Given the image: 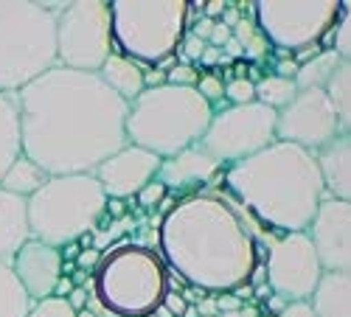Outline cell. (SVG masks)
<instances>
[{"label": "cell", "mask_w": 351, "mask_h": 317, "mask_svg": "<svg viewBox=\"0 0 351 317\" xmlns=\"http://www.w3.org/2000/svg\"><path fill=\"white\" fill-rule=\"evenodd\" d=\"M20 112V155L48 177L93 175L127 147L130 104L99 73L51 68L14 93Z\"/></svg>", "instance_id": "6da1fadb"}, {"label": "cell", "mask_w": 351, "mask_h": 317, "mask_svg": "<svg viewBox=\"0 0 351 317\" xmlns=\"http://www.w3.org/2000/svg\"><path fill=\"white\" fill-rule=\"evenodd\" d=\"M158 236L166 264L199 290H237L256 270V244L245 222L214 194H197L174 205Z\"/></svg>", "instance_id": "7a4b0ae2"}, {"label": "cell", "mask_w": 351, "mask_h": 317, "mask_svg": "<svg viewBox=\"0 0 351 317\" xmlns=\"http://www.w3.org/2000/svg\"><path fill=\"white\" fill-rule=\"evenodd\" d=\"M225 186L258 222L284 233L306 230L326 196L315 152L284 140H273L258 155L233 163Z\"/></svg>", "instance_id": "3957f363"}, {"label": "cell", "mask_w": 351, "mask_h": 317, "mask_svg": "<svg viewBox=\"0 0 351 317\" xmlns=\"http://www.w3.org/2000/svg\"><path fill=\"white\" fill-rule=\"evenodd\" d=\"M214 118V107L194 88L158 84L146 88L127 112V143L158 155L160 160L202 140Z\"/></svg>", "instance_id": "277c9868"}, {"label": "cell", "mask_w": 351, "mask_h": 317, "mask_svg": "<svg viewBox=\"0 0 351 317\" xmlns=\"http://www.w3.org/2000/svg\"><path fill=\"white\" fill-rule=\"evenodd\" d=\"M56 14L34 0H0V93L14 96L56 68Z\"/></svg>", "instance_id": "5b68a950"}, {"label": "cell", "mask_w": 351, "mask_h": 317, "mask_svg": "<svg viewBox=\"0 0 351 317\" xmlns=\"http://www.w3.org/2000/svg\"><path fill=\"white\" fill-rule=\"evenodd\" d=\"M93 290L115 317H149L169 295V275L160 255L149 247L119 244L99 255Z\"/></svg>", "instance_id": "8992f818"}, {"label": "cell", "mask_w": 351, "mask_h": 317, "mask_svg": "<svg viewBox=\"0 0 351 317\" xmlns=\"http://www.w3.org/2000/svg\"><path fill=\"white\" fill-rule=\"evenodd\" d=\"M32 239L51 247H65L84 236L101 219L107 194L93 175L48 177V183L25 199Z\"/></svg>", "instance_id": "52a82bcc"}, {"label": "cell", "mask_w": 351, "mask_h": 317, "mask_svg": "<svg viewBox=\"0 0 351 317\" xmlns=\"http://www.w3.org/2000/svg\"><path fill=\"white\" fill-rule=\"evenodd\" d=\"M189 6L183 0H115L110 3L112 45L132 62L169 60L186 34Z\"/></svg>", "instance_id": "ba28073f"}, {"label": "cell", "mask_w": 351, "mask_h": 317, "mask_svg": "<svg viewBox=\"0 0 351 317\" xmlns=\"http://www.w3.org/2000/svg\"><path fill=\"white\" fill-rule=\"evenodd\" d=\"M115 53L110 3L76 0L56 14V65L82 73H99Z\"/></svg>", "instance_id": "9c48e42d"}, {"label": "cell", "mask_w": 351, "mask_h": 317, "mask_svg": "<svg viewBox=\"0 0 351 317\" xmlns=\"http://www.w3.org/2000/svg\"><path fill=\"white\" fill-rule=\"evenodd\" d=\"M253 6L261 37L287 53L317 45L340 14L337 0H261Z\"/></svg>", "instance_id": "30bf717a"}, {"label": "cell", "mask_w": 351, "mask_h": 317, "mask_svg": "<svg viewBox=\"0 0 351 317\" xmlns=\"http://www.w3.org/2000/svg\"><path fill=\"white\" fill-rule=\"evenodd\" d=\"M276 118H278V112L258 101L230 104L214 112L199 147L217 163L247 160L258 155L261 149H267L276 140Z\"/></svg>", "instance_id": "8fae6325"}, {"label": "cell", "mask_w": 351, "mask_h": 317, "mask_svg": "<svg viewBox=\"0 0 351 317\" xmlns=\"http://www.w3.org/2000/svg\"><path fill=\"white\" fill-rule=\"evenodd\" d=\"M320 278H324V267L317 262V253L306 236V230L284 233L278 242L270 244L267 283L273 286V292L278 298H284L287 303L309 301L312 292L317 290Z\"/></svg>", "instance_id": "7c38bea8"}, {"label": "cell", "mask_w": 351, "mask_h": 317, "mask_svg": "<svg viewBox=\"0 0 351 317\" xmlns=\"http://www.w3.org/2000/svg\"><path fill=\"white\" fill-rule=\"evenodd\" d=\"M340 135L337 112L326 90H298L276 118V140L295 143L301 149L317 152Z\"/></svg>", "instance_id": "4fadbf2b"}, {"label": "cell", "mask_w": 351, "mask_h": 317, "mask_svg": "<svg viewBox=\"0 0 351 317\" xmlns=\"http://www.w3.org/2000/svg\"><path fill=\"white\" fill-rule=\"evenodd\" d=\"M306 236L317 253L324 272L351 275V205L324 196L315 219L306 227Z\"/></svg>", "instance_id": "5bb4252c"}, {"label": "cell", "mask_w": 351, "mask_h": 317, "mask_svg": "<svg viewBox=\"0 0 351 317\" xmlns=\"http://www.w3.org/2000/svg\"><path fill=\"white\" fill-rule=\"evenodd\" d=\"M158 168H160L158 155L127 143L124 149H119L112 157H107L93 171V177L99 180L107 199L110 196L112 199H127V196H138V191L143 186H149L158 177Z\"/></svg>", "instance_id": "9a60e30c"}, {"label": "cell", "mask_w": 351, "mask_h": 317, "mask_svg": "<svg viewBox=\"0 0 351 317\" xmlns=\"http://www.w3.org/2000/svg\"><path fill=\"white\" fill-rule=\"evenodd\" d=\"M9 267L17 275L28 301L40 303L51 298L62 281V250H56L45 242H37V239H28L14 253Z\"/></svg>", "instance_id": "2e32d148"}, {"label": "cell", "mask_w": 351, "mask_h": 317, "mask_svg": "<svg viewBox=\"0 0 351 317\" xmlns=\"http://www.w3.org/2000/svg\"><path fill=\"white\" fill-rule=\"evenodd\" d=\"M219 171V163L199 147H194L178 152L174 157H166L160 160V168H158V183H163V188L169 191H186V188H194V186H202L208 183L214 175Z\"/></svg>", "instance_id": "e0dca14e"}, {"label": "cell", "mask_w": 351, "mask_h": 317, "mask_svg": "<svg viewBox=\"0 0 351 317\" xmlns=\"http://www.w3.org/2000/svg\"><path fill=\"white\" fill-rule=\"evenodd\" d=\"M326 196L351 205V135H337L324 149L315 152Z\"/></svg>", "instance_id": "ac0fdd59"}, {"label": "cell", "mask_w": 351, "mask_h": 317, "mask_svg": "<svg viewBox=\"0 0 351 317\" xmlns=\"http://www.w3.org/2000/svg\"><path fill=\"white\" fill-rule=\"evenodd\" d=\"M32 239L25 199L0 188V262H12L14 253Z\"/></svg>", "instance_id": "d6986e66"}, {"label": "cell", "mask_w": 351, "mask_h": 317, "mask_svg": "<svg viewBox=\"0 0 351 317\" xmlns=\"http://www.w3.org/2000/svg\"><path fill=\"white\" fill-rule=\"evenodd\" d=\"M99 79H101L119 99H124L127 104H132V101L146 90V84H143V68H141L138 62H132L130 56L119 53V51H115L110 60L101 65Z\"/></svg>", "instance_id": "ffe728a7"}, {"label": "cell", "mask_w": 351, "mask_h": 317, "mask_svg": "<svg viewBox=\"0 0 351 317\" xmlns=\"http://www.w3.org/2000/svg\"><path fill=\"white\" fill-rule=\"evenodd\" d=\"M309 303L317 317H351V275L324 272Z\"/></svg>", "instance_id": "44dd1931"}, {"label": "cell", "mask_w": 351, "mask_h": 317, "mask_svg": "<svg viewBox=\"0 0 351 317\" xmlns=\"http://www.w3.org/2000/svg\"><path fill=\"white\" fill-rule=\"evenodd\" d=\"M20 157V112L9 93H0V177Z\"/></svg>", "instance_id": "7402d4cb"}, {"label": "cell", "mask_w": 351, "mask_h": 317, "mask_svg": "<svg viewBox=\"0 0 351 317\" xmlns=\"http://www.w3.org/2000/svg\"><path fill=\"white\" fill-rule=\"evenodd\" d=\"M45 183H48L45 171L37 163H32L28 157H23V155L6 168V175L0 177V188L9 191V194H17L23 199H28L34 191H40Z\"/></svg>", "instance_id": "603a6c76"}, {"label": "cell", "mask_w": 351, "mask_h": 317, "mask_svg": "<svg viewBox=\"0 0 351 317\" xmlns=\"http://www.w3.org/2000/svg\"><path fill=\"white\" fill-rule=\"evenodd\" d=\"M340 62L343 60L335 51H320V53L312 56V60L298 65V73L292 81H295L298 90H326V84H329V79H332V73L337 71Z\"/></svg>", "instance_id": "cb8c5ba5"}, {"label": "cell", "mask_w": 351, "mask_h": 317, "mask_svg": "<svg viewBox=\"0 0 351 317\" xmlns=\"http://www.w3.org/2000/svg\"><path fill=\"white\" fill-rule=\"evenodd\" d=\"M326 96L337 112L343 135H351V62H340L326 84Z\"/></svg>", "instance_id": "d4e9b609"}, {"label": "cell", "mask_w": 351, "mask_h": 317, "mask_svg": "<svg viewBox=\"0 0 351 317\" xmlns=\"http://www.w3.org/2000/svg\"><path fill=\"white\" fill-rule=\"evenodd\" d=\"M32 309V301L23 292V286L12 267L0 262V317H25Z\"/></svg>", "instance_id": "484cf974"}, {"label": "cell", "mask_w": 351, "mask_h": 317, "mask_svg": "<svg viewBox=\"0 0 351 317\" xmlns=\"http://www.w3.org/2000/svg\"><path fill=\"white\" fill-rule=\"evenodd\" d=\"M295 96H298L295 81L284 79V76H265L256 84V101L270 107V110H276V112L284 110Z\"/></svg>", "instance_id": "4316f807"}, {"label": "cell", "mask_w": 351, "mask_h": 317, "mask_svg": "<svg viewBox=\"0 0 351 317\" xmlns=\"http://www.w3.org/2000/svg\"><path fill=\"white\" fill-rule=\"evenodd\" d=\"M233 40L242 45V53H247V56H265L267 53L265 51L267 48V40L261 37L256 23H250V20H239L237 23V28H233Z\"/></svg>", "instance_id": "83f0119b"}, {"label": "cell", "mask_w": 351, "mask_h": 317, "mask_svg": "<svg viewBox=\"0 0 351 317\" xmlns=\"http://www.w3.org/2000/svg\"><path fill=\"white\" fill-rule=\"evenodd\" d=\"M332 51L343 62H351V3H340V14L335 20V42Z\"/></svg>", "instance_id": "f1b7e54d"}, {"label": "cell", "mask_w": 351, "mask_h": 317, "mask_svg": "<svg viewBox=\"0 0 351 317\" xmlns=\"http://www.w3.org/2000/svg\"><path fill=\"white\" fill-rule=\"evenodd\" d=\"M25 317H76V309L71 306L68 298H45L40 303H32V309H28Z\"/></svg>", "instance_id": "f546056e"}, {"label": "cell", "mask_w": 351, "mask_h": 317, "mask_svg": "<svg viewBox=\"0 0 351 317\" xmlns=\"http://www.w3.org/2000/svg\"><path fill=\"white\" fill-rule=\"evenodd\" d=\"M230 104H250L256 101V84L250 79H233L225 84V96Z\"/></svg>", "instance_id": "4dcf8cb0"}, {"label": "cell", "mask_w": 351, "mask_h": 317, "mask_svg": "<svg viewBox=\"0 0 351 317\" xmlns=\"http://www.w3.org/2000/svg\"><path fill=\"white\" fill-rule=\"evenodd\" d=\"M194 90H197L202 99H206V101L211 104V101H219V99L225 96V84L219 81V76H211V73H206V76H199V79H197Z\"/></svg>", "instance_id": "1f68e13d"}, {"label": "cell", "mask_w": 351, "mask_h": 317, "mask_svg": "<svg viewBox=\"0 0 351 317\" xmlns=\"http://www.w3.org/2000/svg\"><path fill=\"white\" fill-rule=\"evenodd\" d=\"M197 68H191V65H174L171 68V73H166V84H174V88H194L197 84Z\"/></svg>", "instance_id": "d6a6232c"}, {"label": "cell", "mask_w": 351, "mask_h": 317, "mask_svg": "<svg viewBox=\"0 0 351 317\" xmlns=\"http://www.w3.org/2000/svg\"><path fill=\"white\" fill-rule=\"evenodd\" d=\"M163 196H166V188H163V183H158V180H152L149 186H143V188L138 191V199H141L143 208H155Z\"/></svg>", "instance_id": "836d02e7"}, {"label": "cell", "mask_w": 351, "mask_h": 317, "mask_svg": "<svg viewBox=\"0 0 351 317\" xmlns=\"http://www.w3.org/2000/svg\"><path fill=\"white\" fill-rule=\"evenodd\" d=\"M278 317H317V314H315V309H312L309 301H295V303H287L278 312Z\"/></svg>", "instance_id": "e575fe53"}, {"label": "cell", "mask_w": 351, "mask_h": 317, "mask_svg": "<svg viewBox=\"0 0 351 317\" xmlns=\"http://www.w3.org/2000/svg\"><path fill=\"white\" fill-rule=\"evenodd\" d=\"M206 48H208V42H202L199 37L189 34V37H186V45H183V53H186V60H199Z\"/></svg>", "instance_id": "d590c367"}, {"label": "cell", "mask_w": 351, "mask_h": 317, "mask_svg": "<svg viewBox=\"0 0 351 317\" xmlns=\"http://www.w3.org/2000/svg\"><path fill=\"white\" fill-rule=\"evenodd\" d=\"M230 37H233V31H230V28H228L225 23H214V31H211V45H214V48H217V45L222 48Z\"/></svg>", "instance_id": "8d00e7d4"}, {"label": "cell", "mask_w": 351, "mask_h": 317, "mask_svg": "<svg viewBox=\"0 0 351 317\" xmlns=\"http://www.w3.org/2000/svg\"><path fill=\"white\" fill-rule=\"evenodd\" d=\"M211 31H214V20H211V17H206V20H202V23L197 25L194 37H199L202 42H208V40H211Z\"/></svg>", "instance_id": "74e56055"}, {"label": "cell", "mask_w": 351, "mask_h": 317, "mask_svg": "<svg viewBox=\"0 0 351 317\" xmlns=\"http://www.w3.org/2000/svg\"><path fill=\"white\" fill-rule=\"evenodd\" d=\"M219 60H222V51L214 48V45H208L206 51H202V56H199V62H202V65H217Z\"/></svg>", "instance_id": "f35d334b"}, {"label": "cell", "mask_w": 351, "mask_h": 317, "mask_svg": "<svg viewBox=\"0 0 351 317\" xmlns=\"http://www.w3.org/2000/svg\"><path fill=\"white\" fill-rule=\"evenodd\" d=\"M222 48H225V51H228L230 56H239V53H242V45H239L237 40H233V37H230V40H228V42H225Z\"/></svg>", "instance_id": "ab89813d"}, {"label": "cell", "mask_w": 351, "mask_h": 317, "mask_svg": "<svg viewBox=\"0 0 351 317\" xmlns=\"http://www.w3.org/2000/svg\"><path fill=\"white\" fill-rule=\"evenodd\" d=\"M206 6H208V9H206V12H208V17H211V14H217V12L222 14V9H225L228 3H206Z\"/></svg>", "instance_id": "60d3db41"}, {"label": "cell", "mask_w": 351, "mask_h": 317, "mask_svg": "<svg viewBox=\"0 0 351 317\" xmlns=\"http://www.w3.org/2000/svg\"><path fill=\"white\" fill-rule=\"evenodd\" d=\"M225 317H250V314H242V312L233 309V312H225Z\"/></svg>", "instance_id": "b9f144b4"}, {"label": "cell", "mask_w": 351, "mask_h": 317, "mask_svg": "<svg viewBox=\"0 0 351 317\" xmlns=\"http://www.w3.org/2000/svg\"><path fill=\"white\" fill-rule=\"evenodd\" d=\"M206 317H211V314H206Z\"/></svg>", "instance_id": "7bdbcfd3"}]
</instances>
